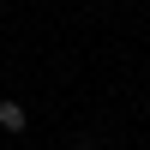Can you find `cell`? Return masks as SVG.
I'll use <instances>...</instances> for the list:
<instances>
[{
  "label": "cell",
  "instance_id": "cell-1",
  "mask_svg": "<svg viewBox=\"0 0 150 150\" xmlns=\"http://www.w3.org/2000/svg\"><path fill=\"white\" fill-rule=\"evenodd\" d=\"M24 126H30L24 102H12V96H6V102H0V132H24Z\"/></svg>",
  "mask_w": 150,
  "mask_h": 150
}]
</instances>
